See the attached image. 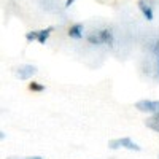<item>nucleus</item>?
Listing matches in <instances>:
<instances>
[{"instance_id":"14","label":"nucleus","mask_w":159,"mask_h":159,"mask_svg":"<svg viewBox=\"0 0 159 159\" xmlns=\"http://www.w3.org/2000/svg\"><path fill=\"white\" fill-rule=\"evenodd\" d=\"M157 159H159V156H157Z\"/></svg>"},{"instance_id":"5","label":"nucleus","mask_w":159,"mask_h":159,"mask_svg":"<svg viewBox=\"0 0 159 159\" xmlns=\"http://www.w3.org/2000/svg\"><path fill=\"white\" fill-rule=\"evenodd\" d=\"M139 8H140L143 18L147 21H153L154 19V13H153V7H151L150 0H139Z\"/></svg>"},{"instance_id":"8","label":"nucleus","mask_w":159,"mask_h":159,"mask_svg":"<svg viewBox=\"0 0 159 159\" xmlns=\"http://www.w3.org/2000/svg\"><path fill=\"white\" fill-rule=\"evenodd\" d=\"M52 30H54V27H52V25H49V27H46V29H43V30H38V38H37V42H38L40 45H45Z\"/></svg>"},{"instance_id":"13","label":"nucleus","mask_w":159,"mask_h":159,"mask_svg":"<svg viewBox=\"0 0 159 159\" xmlns=\"http://www.w3.org/2000/svg\"><path fill=\"white\" fill-rule=\"evenodd\" d=\"M73 2H75V0H67V2H65V7H67V8H69V7H70V5H72Z\"/></svg>"},{"instance_id":"11","label":"nucleus","mask_w":159,"mask_h":159,"mask_svg":"<svg viewBox=\"0 0 159 159\" xmlns=\"http://www.w3.org/2000/svg\"><path fill=\"white\" fill-rule=\"evenodd\" d=\"M38 38V30H34V32H27L25 34V40L27 42H34V40Z\"/></svg>"},{"instance_id":"9","label":"nucleus","mask_w":159,"mask_h":159,"mask_svg":"<svg viewBox=\"0 0 159 159\" xmlns=\"http://www.w3.org/2000/svg\"><path fill=\"white\" fill-rule=\"evenodd\" d=\"M29 89L34 91V92H43V91H45V86H43L42 83L32 81V83H29Z\"/></svg>"},{"instance_id":"6","label":"nucleus","mask_w":159,"mask_h":159,"mask_svg":"<svg viewBox=\"0 0 159 159\" xmlns=\"http://www.w3.org/2000/svg\"><path fill=\"white\" fill-rule=\"evenodd\" d=\"M83 30H84V25L81 22H76L73 25H70V29H69V37L70 38H75V40H80V38H83Z\"/></svg>"},{"instance_id":"7","label":"nucleus","mask_w":159,"mask_h":159,"mask_svg":"<svg viewBox=\"0 0 159 159\" xmlns=\"http://www.w3.org/2000/svg\"><path fill=\"white\" fill-rule=\"evenodd\" d=\"M145 126H147L148 129H151L153 132H156V134H159V113H154L150 118H147Z\"/></svg>"},{"instance_id":"2","label":"nucleus","mask_w":159,"mask_h":159,"mask_svg":"<svg viewBox=\"0 0 159 159\" xmlns=\"http://www.w3.org/2000/svg\"><path fill=\"white\" fill-rule=\"evenodd\" d=\"M108 147L111 150H118V148H126V150H130V151H140L142 150L139 145L132 139H129V137H121V139L110 140L108 142Z\"/></svg>"},{"instance_id":"12","label":"nucleus","mask_w":159,"mask_h":159,"mask_svg":"<svg viewBox=\"0 0 159 159\" xmlns=\"http://www.w3.org/2000/svg\"><path fill=\"white\" fill-rule=\"evenodd\" d=\"M8 159H43L42 156H29V157H8Z\"/></svg>"},{"instance_id":"1","label":"nucleus","mask_w":159,"mask_h":159,"mask_svg":"<svg viewBox=\"0 0 159 159\" xmlns=\"http://www.w3.org/2000/svg\"><path fill=\"white\" fill-rule=\"evenodd\" d=\"M88 42L91 45H113V32L108 29H102L97 34L88 35Z\"/></svg>"},{"instance_id":"4","label":"nucleus","mask_w":159,"mask_h":159,"mask_svg":"<svg viewBox=\"0 0 159 159\" xmlns=\"http://www.w3.org/2000/svg\"><path fill=\"white\" fill-rule=\"evenodd\" d=\"M35 73H37V67H35V65H30V64L19 65L18 70H16V76H18L19 80H29V78H32Z\"/></svg>"},{"instance_id":"3","label":"nucleus","mask_w":159,"mask_h":159,"mask_svg":"<svg viewBox=\"0 0 159 159\" xmlns=\"http://www.w3.org/2000/svg\"><path fill=\"white\" fill-rule=\"evenodd\" d=\"M135 108L142 113H150V115L159 113V100H151V99L139 100L135 103Z\"/></svg>"},{"instance_id":"10","label":"nucleus","mask_w":159,"mask_h":159,"mask_svg":"<svg viewBox=\"0 0 159 159\" xmlns=\"http://www.w3.org/2000/svg\"><path fill=\"white\" fill-rule=\"evenodd\" d=\"M153 54L156 56V62H157V76H159V40L153 45Z\"/></svg>"}]
</instances>
